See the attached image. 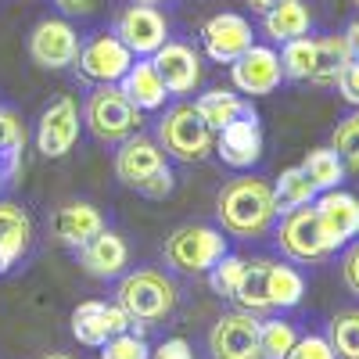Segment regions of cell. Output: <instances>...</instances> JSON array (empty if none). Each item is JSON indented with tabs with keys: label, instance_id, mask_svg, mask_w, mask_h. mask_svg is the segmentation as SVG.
<instances>
[{
	"label": "cell",
	"instance_id": "bcb514c9",
	"mask_svg": "<svg viewBox=\"0 0 359 359\" xmlns=\"http://www.w3.org/2000/svg\"><path fill=\"white\" fill-rule=\"evenodd\" d=\"M355 8H359V0H355Z\"/></svg>",
	"mask_w": 359,
	"mask_h": 359
},
{
	"label": "cell",
	"instance_id": "3957f363",
	"mask_svg": "<svg viewBox=\"0 0 359 359\" xmlns=\"http://www.w3.org/2000/svg\"><path fill=\"white\" fill-rule=\"evenodd\" d=\"M158 147L180 162H201L208 151H216V133L194 104H176L158 123Z\"/></svg>",
	"mask_w": 359,
	"mask_h": 359
},
{
	"label": "cell",
	"instance_id": "484cf974",
	"mask_svg": "<svg viewBox=\"0 0 359 359\" xmlns=\"http://www.w3.org/2000/svg\"><path fill=\"white\" fill-rule=\"evenodd\" d=\"M302 172L309 176V184L316 187V194L323 191H338L345 180V162L338 158L334 147H313L302 162Z\"/></svg>",
	"mask_w": 359,
	"mask_h": 359
},
{
	"label": "cell",
	"instance_id": "d6a6232c",
	"mask_svg": "<svg viewBox=\"0 0 359 359\" xmlns=\"http://www.w3.org/2000/svg\"><path fill=\"white\" fill-rule=\"evenodd\" d=\"M298 334L284 320H259V352L262 359H284L294 348Z\"/></svg>",
	"mask_w": 359,
	"mask_h": 359
},
{
	"label": "cell",
	"instance_id": "f35d334b",
	"mask_svg": "<svg viewBox=\"0 0 359 359\" xmlns=\"http://www.w3.org/2000/svg\"><path fill=\"white\" fill-rule=\"evenodd\" d=\"M151 359H194V352H191V345L184 338H169V341H162L151 352Z\"/></svg>",
	"mask_w": 359,
	"mask_h": 359
},
{
	"label": "cell",
	"instance_id": "603a6c76",
	"mask_svg": "<svg viewBox=\"0 0 359 359\" xmlns=\"http://www.w3.org/2000/svg\"><path fill=\"white\" fill-rule=\"evenodd\" d=\"M309 25H313V11L306 0H284V4L262 15V29L273 43H291L298 36H306Z\"/></svg>",
	"mask_w": 359,
	"mask_h": 359
},
{
	"label": "cell",
	"instance_id": "7c38bea8",
	"mask_svg": "<svg viewBox=\"0 0 359 359\" xmlns=\"http://www.w3.org/2000/svg\"><path fill=\"white\" fill-rule=\"evenodd\" d=\"M252 22L233 15V11H219L212 15L205 25H201V43H205V54L219 65H233L255 40H252Z\"/></svg>",
	"mask_w": 359,
	"mask_h": 359
},
{
	"label": "cell",
	"instance_id": "f6af8a7d",
	"mask_svg": "<svg viewBox=\"0 0 359 359\" xmlns=\"http://www.w3.org/2000/svg\"><path fill=\"white\" fill-rule=\"evenodd\" d=\"M137 4H151L155 8V4H165V0H137Z\"/></svg>",
	"mask_w": 359,
	"mask_h": 359
},
{
	"label": "cell",
	"instance_id": "f546056e",
	"mask_svg": "<svg viewBox=\"0 0 359 359\" xmlns=\"http://www.w3.org/2000/svg\"><path fill=\"white\" fill-rule=\"evenodd\" d=\"M302 294H306L302 273H294L291 266L273 262V269H269V302H273V309H294L302 302Z\"/></svg>",
	"mask_w": 359,
	"mask_h": 359
},
{
	"label": "cell",
	"instance_id": "7402d4cb",
	"mask_svg": "<svg viewBox=\"0 0 359 359\" xmlns=\"http://www.w3.org/2000/svg\"><path fill=\"white\" fill-rule=\"evenodd\" d=\"M29 237H33V223H29V216L22 212L18 205L0 201V273H8V269L25 255Z\"/></svg>",
	"mask_w": 359,
	"mask_h": 359
},
{
	"label": "cell",
	"instance_id": "ffe728a7",
	"mask_svg": "<svg viewBox=\"0 0 359 359\" xmlns=\"http://www.w3.org/2000/svg\"><path fill=\"white\" fill-rule=\"evenodd\" d=\"M50 230H54V237H57L62 245L83 248L90 237H97V233L104 230V219H101V212H97L94 205L72 201V205H65V208H57V212H54Z\"/></svg>",
	"mask_w": 359,
	"mask_h": 359
},
{
	"label": "cell",
	"instance_id": "30bf717a",
	"mask_svg": "<svg viewBox=\"0 0 359 359\" xmlns=\"http://www.w3.org/2000/svg\"><path fill=\"white\" fill-rule=\"evenodd\" d=\"M230 79H233V90L237 94H248V97H266L273 94L284 79V69H280V54L273 47H259L252 43L237 62L230 65Z\"/></svg>",
	"mask_w": 359,
	"mask_h": 359
},
{
	"label": "cell",
	"instance_id": "1f68e13d",
	"mask_svg": "<svg viewBox=\"0 0 359 359\" xmlns=\"http://www.w3.org/2000/svg\"><path fill=\"white\" fill-rule=\"evenodd\" d=\"M327 345L338 359H359V313H338L327 327Z\"/></svg>",
	"mask_w": 359,
	"mask_h": 359
},
{
	"label": "cell",
	"instance_id": "2e32d148",
	"mask_svg": "<svg viewBox=\"0 0 359 359\" xmlns=\"http://www.w3.org/2000/svg\"><path fill=\"white\" fill-rule=\"evenodd\" d=\"M151 65L158 72V79L165 83L169 94H194V86L201 83V57L194 47L187 43H176L165 40L155 54H151Z\"/></svg>",
	"mask_w": 359,
	"mask_h": 359
},
{
	"label": "cell",
	"instance_id": "9a60e30c",
	"mask_svg": "<svg viewBox=\"0 0 359 359\" xmlns=\"http://www.w3.org/2000/svg\"><path fill=\"white\" fill-rule=\"evenodd\" d=\"M130 323H133V320L123 313V306H111V302H83V306H76V313H72V334H76L79 345L101 348V345H108L111 338L126 334Z\"/></svg>",
	"mask_w": 359,
	"mask_h": 359
},
{
	"label": "cell",
	"instance_id": "8fae6325",
	"mask_svg": "<svg viewBox=\"0 0 359 359\" xmlns=\"http://www.w3.org/2000/svg\"><path fill=\"white\" fill-rule=\"evenodd\" d=\"M29 57L50 72L69 69L79 57V33L65 18H43L33 29V36H29Z\"/></svg>",
	"mask_w": 359,
	"mask_h": 359
},
{
	"label": "cell",
	"instance_id": "74e56055",
	"mask_svg": "<svg viewBox=\"0 0 359 359\" xmlns=\"http://www.w3.org/2000/svg\"><path fill=\"white\" fill-rule=\"evenodd\" d=\"M338 94L352 104V108H359V57H352V62L341 69V76H338Z\"/></svg>",
	"mask_w": 359,
	"mask_h": 359
},
{
	"label": "cell",
	"instance_id": "f1b7e54d",
	"mask_svg": "<svg viewBox=\"0 0 359 359\" xmlns=\"http://www.w3.org/2000/svg\"><path fill=\"white\" fill-rule=\"evenodd\" d=\"M269 269H273V262H248L245 277H241V287H237V294H233L245 313L273 309V302H269Z\"/></svg>",
	"mask_w": 359,
	"mask_h": 359
},
{
	"label": "cell",
	"instance_id": "4dcf8cb0",
	"mask_svg": "<svg viewBox=\"0 0 359 359\" xmlns=\"http://www.w3.org/2000/svg\"><path fill=\"white\" fill-rule=\"evenodd\" d=\"M280 69H284L287 79H302V83H309L313 72H316V40L298 36V40L284 43V50H280Z\"/></svg>",
	"mask_w": 359,
	"mask_h": 359
},
{
	"label": "cell",
	"instance_id": "7a4b0ae2",
	"mask_svg": "<svg viewBox=\"0 0 359 359\" xmlns=\"http://www.w3.org/2000/svg\"><path fill=\"white\" fill-rule=\"evenodd\" d=\"M115 176L123 180L126 187L140 191L144 198H165L172 191V172L165 165V151L151 140L133 133L130 140H123L115 155Z\"/></svg>",
	"mask_w": 359,
	"mask_h": 359
},
{
	"label": "cell",
	"instance_id": "d6986e66",
	"mask_svg": "<svg viewBox=\"0 0 359 359\" xmlns=\"http://www.w3.org/2000/svg\"><path fill=\"white\" fill-rule=\"evenodd\" d=\"M76 255H79V266L90 277H104V280L118 277L123 266L130 262V248L115 230H101L97 237H90L83 248H76Z\"/></svg>",
	"mask_w": 359,
	"mask_h": 359
},
{
	"label": "cell",
	"instance_id": "e0dca14e",
	"mask_svg": "<svg viewBox=\"0 0 359 359\" xmlns=\"http://www.w3.org/2000/svg\"><path fill=\"white\" fill-rule=\"evenodd\" d=\"M216 155L230 169H252L262 158V130H259V115L252 118H237V123L223 126L216 137Z\"/></svg>",
	"mask_w": 359,
	"mask_h": 359
},
{
	"label": "cell",
	"instance_id": "5bb4252c",
	"mask_svg": "<svg viewBox=\"0 0 359 359\" xmlns=\"http://www.w3.org/2000/svg\"><path fill=\"white\" fill-rule=\"evenodd\" d=\"M79 137V108L72 97H54L43 115H40V126H36V147L47 158H62L76 147Z\"/></svg>",
	"mask_w": 359,
	"mask_h": 359
},
{
	"label": "cell",
	"instance_id": "277c9868",
	"mask_svg": "<svg viewBox=\"0 0 359 359\" xmlns=\"http://www.w3.org/2000/svg\"><path fill=\"white\" fill-rule=\"evenodd\" d=\"M226 255V237L216 226H180L165 237V262L180 273H208Z\"/></svg>",
	"mask_w": 359,
	"mask_h": 359
},
{
	"label": "cell",
	"instance_id": "60d3db41",
	"mask_svg": "<svg viewBox=\"0 0 359 359\" xmlns=\"http://www.w3.org/2000/svg\"><path fill=\"white\" fill-rule=\"evenodd\" d=\"M54 4L62 8L65 15H90V11H94V4H97V0H54Z\"/></svg>",
	"mask_w": 359,
	"mask_h": 359
},
{
	"label": "cell",
	"instance_id": "ac0fdd59",
	"mask_svg": "<svg viewBox=\"0 0 359 359\" xmlns=\"http://www.w3.org/2000/svg\"><path fill=\"white\" fill-rule=\"evenodd\" d=\"M313 212L320 216L327 237L334 241V248H341L345 241L359 233V198L345 194V191H323L313 201Z\"/></svg>",
	"mask_w": 359,
	"mask_h": 359
},
{
	"label": "cell",
	"instance_id": "52a82bcc",
	"mask_svg": "<svg viewBox=\"0 0 359 359\" xmlns=\"http://www.w3.org/2000/svg\"><path fill=\"white\" fill-rule=\"evenodd\" d=\"M277 241H280L284 255H291V259H298V262H320V259H327L331 252H338L334 241L327 237L320 216L313 212V205L294 208V212L284 216Z\"/></svg>",
	"mask_w": 359,
	"mask_h": 359
},
{
	"label": "cell",
	"instance_id": "836d02e7",
	"mask_svg": "<svg viewBox=\"0 0 359 359\" xmlns=\"http://www.w3.org/2000/svg\"><path fill=\"white\" fill-rule=\"evenodd\" d=\"M245 269H248V262H245V259H237V255H223L212 269H208V284H212V291H216V294L233 298V294H237V287H241Z\"/></svg>",
	"mask_w": 359,
	"mask_h": 359
},
{
	"label": "cell",
	"instance_id": "8d00e7d4",
	"mask_svg": "<svg viewBox=\"0 0 359 359\" xmlns=\"http://www.w3.org/2000/svg\"><path fill=\"white\" fill-rule=\"evenodd\" d=\"M284 359H338V355L331 352L327 338H316V334H309V338H298V341H294V348H291Z\"/></svg>",
	"mask_w": 359,
	"mask_h": 359
},
{
	"label": "cell",
	"instance_id": "5b68a950",
	"mask_svg": "<svg viewBox=\"0 0 359 359\" xmlns=\"http://www.w3.org/2000/svg\"><path fill=\"white\" fill-rule=\"evenodd\" d=\"M86 126L104 144H123L137 133L140 111L126 101L118 83H101L94 94L86 97Z\"/></svg>",
	"mask_w": 359,
	"mask_h": 359
},
{
	"label": "cell",
	"instance_id": "cb8c5ba5",
	"mask_svg": "<svg viewBox=\"0 0 359 359\" xmlns=\"http://www.w3.org/2000/svg\"><path fill=\"white\" fill-rule=\"evenodd\" d=\"M194 108H198V115L208 123V130H212V133H219L223 126L237 123V118H252L255 115L252 101L230 94V90H208V94H201L194 101Z\"/></svg>",
	"mask_w": 359,
	"mask_h": 359
},
{
	"label": "cell",
	"instance_id": "6da1fadb",
	"mask_svg": "<svg viewBox=\"0 0 359 359\" xmlns=\"http://www.w3.org/2000/svg\"><path fill=\"white\" fill-rule=\"evenodd\" d=\"M216 212L226 233L233 237H266L277 219L273 187L255 176H237L219 191Z\"/></svg>",
	"mask_w": 359,
	"mask_h": 359
},
{
	"label": "cell",
	"instance_id": "b9f144b4",
	"mask_svg": "<svg viewBox=\"0 0 359 359\" xmlns=\"http://www.w3.org/2000/svg\"><path fill=\"white\" fill-rule=\"evenodd\" d=\"M345 43H348V50H352V57H359V18L348 25V33H345Z\"/></svg>",
	"mask_w": 359,
	"mask_h": 359
},
{
	"label": "cell",
	"instance_id": "ee69618b",
	"mask_svg": "<svg viewBox=\"0 0 359 359\" xmlns=\"http://www.w3.org/2000/svg\"><path fill=\"white\" fill-rule=\"evenodd\" d=\"M43 359H72V355H62V352H50V355H43Z\"/></svg>",
	"mask_w": 359,
	"mask_h": 359
},
{
	"label": "cell",
	"instance_id": "d590c367",
	"mask_svg": "<svg viewBox=\"0 0 359 359\" xmlns=\"http://www.w3.org/2000/svg\"><path fill=\"white\" fill-rule=\"evenodd\" d=\"M101 359H151V348H147L144 338L126 331V334L111 338L108 345H101Z\"/></svg>",
	"mask_w": 359,
	"mask_h": 359
},
{
	"label": "cell",
	"instance_id": "7bdbcfd3",
	"mask_svg": "<svg viewBox=\"0 0 359 359\" xmlns=\"http://www.w3.org/2000/svg\"><path fill=\"white\" fill-rule=\"evenodd\" d=\"M252 4V11H259V15H266V11H273L277 4H284V0H248Z\"/></svg>",
	"mask_w": 359,
	"mask_h": 359
},
{
	"label": "cell",
	"instance_id": "8992f818",
	"mask_svg": "<svg viewBox=\"0 0 359 359\" xmlns=\"http://www.w3.org/2000/svg\"><path fill=\"white\" fill-rule=\"evenodd\" d=\"M118 306L137 323H158L176 306V287L158 269H137L118 284Z\"/></svg>",
	"mask_w": 359,
	"mask_h": 359
},
{
	"label": "cell",
	"instance_id": "4316f807",
	"mask_svg": "<svg viewBox=\"0 0 359 359\" xmlns=\"http://www.w3.org/2000/svg\"><path fill=\"white\" fill-rule=\"evenodd\" d=\"M22 147H25V123L18 111L0 108V180H11L22 162Z\"/></svg>",
	"mask_w": 359,
	"mask_h": 359
},
{
	"label": "cell",
	"instance_id": "ba28073f",
	"mask_svg": "<svg viewBox=\"0 0 359 359\" xmlns=\"http://www.w3.org/2000/svg\"><path fill=\"white\" fill-rule=\"evenodd\" d=\"M115 36L130 47L133 57H151L165 40H169V25H165V15L151 4H133L118 11L115 18Z\"/></svg>",
	"mask_w": 359,
	"mask_h": 359
},
{
	"label": "cell",
	"instance_id": "ab89813d",
	"mask_svg": "<svg viewBox=\"0 0 359 359\" xmlns=\"http://www.w3.org/2000/svg\"><path fill=\"white\" fill-rule=\"evenodd\" d=\"M341 277H345L348 291L359 294V245L348 248V255H345V262H341Z\"/></svg>",
	"mask_w": 359,
	"mask_h": 359
},
{
	"label": "cell",
	"instance_id": "44dd1931",
	"mask_svg": "<svg viewBox=\"0 0 359 359\" xmlns=\"http://www.w3.org/2000/svg\"><path fill=\"white\" fill-rule=\"evenodd\" d=\"M118 90H123L126 101H130L137 111H158V108L165 104V97H169V90H165V83L158 79V72H155L151 62H133L130 72L118 79Z\"/></svg>",
	"mask_w": 359,
	"mask_h": 359
},
{
	"label": "cell",
	"instance_id": "e575fe53",
	"mask_svg": "<svg viewBox=\"0 0 359 359\" xmlns=\"http://www.w3.org/2000/svg\"><path fill=\"white\" fill-rule=\"evenodd\" d=\"M334 151L345 162V169L359 172V108L338 123V130H334Z\"/></svg>",
	"mask_w": 359,
	"mask_h": 359
},
{
	"label": "cell",
	"instance_id": "9c48e42d",
	"mask_svg": "<svg viewBox=\"0 0 359 359\" xmlns=\"http://www.w3.org/2000/svg\"><path fill=\"white\" fill-rule=\"evenodd\" d=\"M76 65H79V72L86 79H94L101 86V83H118L123 79L130 72V65H133V54L115 33H97V36H90L79 47Z\"/></svg>",
	"mask_w": 359,
	"mask_h": 359
},
{
	"label": "cell",
	"instance_id": "83f0119b",
	"mask_svg": "<svg viewBox=\"0 0 359 359\" xmlns=\"http://www.w3.org/2000/svg\"><path fill=\"white\" fill-rule=\"evenodd\" d=\"M352 62V50L345 43V36H323L316 40V72H313V86H334L341 69Z\"/></svg>",
	"mask_w": 359,
	"mask_h": 359
},
{
	"label": "cell",
	"instance_id": "4fadbf2b",
	"mask_svg": "<svg viewBox=\"0 0 359 359\" xmlns=\"http://www.w3.org/2000/svg\"><path fill=\"white\" fill-rule=\"evenodd\" d=\"M212 359H262L255 313H226L208 334Z\"/></svg>",
	"mask_w": 359,
	"mask_h": 359
},
{
	"label": "cell",
	"instance_id": "d4e9b609",
	"mask_svg": "<svg viewBox=\"0 0 359 359\" xmlns=\"http://www.w3.org/2000/svg\"><path fill=\"white\" fill-rule=\"evenodd\" d=\"M316 201V187L309 184V176L302 172V165L298 169H284L280 180L273 184V208L277 216H287L294 212V208H306Z\"/></svg>",
	"mask_w": 359,
	"mask_h": 359
}]
</instances>
